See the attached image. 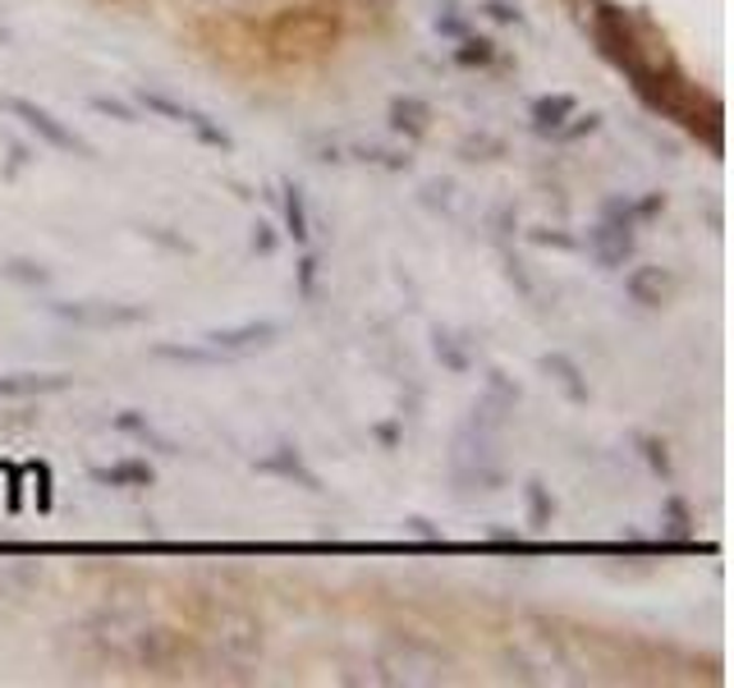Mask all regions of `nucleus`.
<instances>
[{
  "label": "nucleus",
  "instance_id": "9d476101",
  "mask_svg": "<svg viewBox=\"0 0 734 688\" xmlns=\"http://www.w3.org/2000/svg\"><path fill=\"white\" fill-rule=\"evenodd\" d=\"M88 477L96 482V487H120V492H143V487H152V482H156L147 459H115L106 468H92Z\"/></svg>",
  "mask_w": 734,
  "mask_h": 688
},
{
  "label": "nucleus",
  "instance_id": "473e14b6",
  "mask_svg": "<svg viewBox=\"0 0 734 688\" xmlns=\"http://www.w3.org/2000/svg\"><path fill=\"white\" fill-rule=\"evenodd\" d=\"M528 239L532 244H542V249H579V239H570V234H560V230H528Z\"/></svg>",
  "mask_w": 734,
  "mask_h": 688
},
{
  "label": "nucleus",
  "instance_id": "aec40b11",
  "mask_svg": "<svg viewBox=\"0 0 734 688\" xmlns=\"http://www.w3.org/2000/svg\"><path fill=\"white\" fill-rule=\"evenodd\" d=\"M523 496H528V524H532V533H547L551 519H555V500H551V492H547V482H542V477H528Z\"/></svg>",
  "mask_w": 734,
  "mask_h": 688
},
{
  "label": "nucleus",
  "instance_id": "0eeeda50",
  "mask_svg": "<svg viewBox=\"0 0 734 688\" xmlns=\"http://www.w3.org/2000/svg\"><path fill=\"white\" fill-rule=\"evenodd\" d=\"M74 386L70 372H0V399H32V395H64Z\"/></svg>",
  "mask_w": 734,
  "mask_h": 688
},
{
  "label": "nucleus",
  "instance_id": "a211bd4d",
  "mask_svg": "<svg viewBox=\"0 0 734 688\" xmlns=\"http://www.w3.org/2000/svg\"><path fill=\"white\" fill-rule=\"evenodd\" d=\"M661 537H671V542H689L693 537V509L684 496H665L661 505Z\"/></svg>",
  "mask_w": 734,
  "mask_h": 688
},
{
  "label": "nucleus",
  "instance_id": "f3484780",
  "mask_svg": "<svg viewBox=\"0 0 734 688\" xmlns=\"http://www.w3.org/2000/svg\"><path fill=\"white\" fill-rule=\"evenodd\" d=\"M184 129L197 138V143H203V148H216V152H235V138H230L207 111H193L188 107V115H184Z\"/></svg>",
  "mask_w": 734,
  "mask_h": 688
},
{
  "label": "nucleus",
  "instance_id": "e433bc0d",
  "mask_svg": "<svg viewBox=\"0 0 734 688\" xmlns=\"http://www.w3.org/2000/svg\"><path fill=\"white\" fill-rule=\"evenodd\" d=\"M38 509H51V468L38 464Z\"/></svg>",
  "mask_w": 734,
  "mask_h": 688
},
{
  "label": "nucleus",
  "instance_id": "393cba45",
  "mask_svg": "<svg viewBox=\"0 0 734 688\" xmlns=\"http://www.w3.org/2000/svg\"><path fill=\"white\" fill-rule=\"evenodd\" d=\"M597 129H602V115H597V111H588V115H570V120H564L560 129H555V143H579V138H592Z\"/></svg>",
  "mask_w": 734,
  "mask_h": 688
},
{
  "label": "nucleus",
  "instance_id": "2f4dec72",
  "mask_svg": "<svg viewBox=\"0 0 734 688\" xmlns=\"http://www.w3.org/2000/svg\"><path fill=\"white\" fill-rule=\"evenodd\" d=\"M276 244H281V239H276V225H272V221H257V225H253V253H257V257H272Z\"/></svg>",
  "mask_w": 734,
  "mask_h": 688
},
{
  "label": "nucleus",
  "instance_id": "72a5a7b5",
  "mask_svg": "<svg viewBox=\"0 0 734 688\" xmlns=\"http://www.w3.org/2000/svg\"><path fill=\"white\" fill-rule=\"evenodd\" d=\"M358 156H363V161H373V165H386V170H409V156L386 152V148H363Z\"/></svg>",
  "mask_w": 734,
  "mask_h": 688
},
{
  "label": "nucleus",
  "instance_id": "f704fd0d",
  "mask_svg": "<svg viewBox=\"0 0 734 688\" xmlns=\"http://www.w3.org/2000/svg\"><path fill=\"white\" fill-rule=\"evenodd\" d=\"M405 533L409 537H418V542H446V533L431 524V519H422V514H414V519H405Z\"/></svg>",
  "mask_w": 734,
  "mask_h": 688
},
{
  "label": "nucleus",
  "instance_id": "1a4fd4ad",
  "mask_svg": "<svg viewBox=\"0 0 734 688\" xmlns=\"http://www.w3.org/2000/svg\"><path fill=\"white\" fill-rule=\"evenodd\" d=\"M579 111V97L574 92H547V97H538L528 107V120H532V133L538 138H555V129L564 124Z\"/></svg>",
  "mask_w": 734,
  "mask_h": 688
},
{
  "label": "nucleus",
  "instance_id": "dca6fc26",
  "mask_svg": "<svg viewBox=\"0 0 734 688\" xmlns=\"http://www.w3.org/2000/svg\"><path fill=\"white\" fill-rule=\"evenodd\" d=\"M431 354H437V363H441L446 372H455V376H463V372L473 367V354L463 350V340H459L455 331H446V326L431 331Z\"/></svg>",
  "mask_w": 734,
  "mask_h": 688
},
{
  "label": "nucleus",
  "instance_id": "c9c22d12",
  "mask_svg": "<svg viewBox=\"0 0 734 688\" xmlns=\"http://www.w3.org/2000/svg\"><path fill=\"white\" fill-rule=\"evenodd\" d=\"M373 436L381 441V451H395V445H399V423H377Z\"/></svg>",
  "mask_w": 734,
  "mask_h": 688
},
{
  "label": "nucleus",
  "instance_id": "6ab92c4d",
  "mask_svg": "<svg viewBox=\"0 0 734 688\" xmlns=\"http://www.w3.org/2000/svg\"><path fill=\"white\" fill-rule=\"evenodd\" d=\"M450 60L459 69H487L496 60V42L491 38H478V32H463V38L455 42V51H450Z\"/></svg>",
  "mask_w": 734,
  "mask_h": 688
},
{
  "label": "nucleus",
  "instance_id": "423d86ee",
  "mask_svg": "<svg viewBox=\"0 0 734 688\" xmlns=\"http://www.w3.org/2000/svg\"><path fill=\"white\" fill-rule=\"evenodd\" d=\"M257 473H266V477H281V482H294V487H304V492H322V477H317V468H308V459L298 455V445H276L266 459H257L253 464Z\"/></svg>",
  "mask_w": 734,
  "mask_h": 688
},
{
  "label": "nucleus",
  "instance_id": "39448f33",
  "mask_svg": "<svg viewBox=\"0 0 734 688\" xmlns=\"http://www.w3.org/2000/svg\"><path fill=\"white\" fill-rule=\"evenodd\" d=\"M281 340V322L262 317V322H244V326H225V331H212L207 344L221 354V358H244V354H257L266 344Z\"/></svg>",
  "mask_w": 734,
  "mask_h": 688
},
{
  "label": "nucleus",
  "instance_id": "4be33fe9",
  "mask_svg": "<svg viewBox=\"0 0 734 688\" xmlns=\"http://www.w3.org/2000/svg\"><path fill=\"white\" fill-rule=\"evenodd\" d=\"M139 107L152 111V115H161V120H171V124H184V115H188L184 101L165 97V92H156V88H139Z\"/></svg>",
  "mask_w": 734,
  "mask_h": 688
},
{
  "label": "nucleus",
  "instance_id": "5701e85b",
  "mask_svg": "<svg viewBox=\"0 0 734 688\" xmlns=\"http://www.w3.org/2000/svg\"><path fill=\"white\" fill-rule=\"evenodd\" d=\"M459 156L463 161H496V156H506V143L500 138H491V133H469L459 143Z\"/></svg>",
  "mask_w": 734,
  "mask_h": 688
},
{
  "label": "nucleus",
  "instance_id": "4468645a",
  "mask_svg": "<svg viewBox=\"0 0 734 688\" xmlns=\"http://www.w3.org/2000/svg\"><path fill=\"white\" fill-rule=\"evenodd\" d=\"M152 358H161V363H184V367H216V363H225L212 344H152Z\"/></svg>",
  "mask_w": 734,
  "mask_h": 688
},
{
  "label": "nucleus",
  "instance_id": "b1692460",
  "mask_svg": "<svg viewBox=\"0 0 734 688\" xmlns=\"http://www.w3.org/2000/svg\"><path fill=\"white\" fill-rule=\"evenodd\" d=\"M639 455L648 459V468H652L661 482H671V477H675V464H671V455H665V441H656V436H639Z\"/></svg>",
  "mask_w": 734,
  "mask_h": 688
},
{
  "label": "nucleus",
  "instance_id": "412c9836",
  "mask_svg": "<svg viewBox=\"0 0 734 688\" xmlns=\"http://www.w3.org/2000/svg\"><path fill=\"white\" fill-rule=\"evenodd\" d=\"M0 281H14V285H28V290H38L51 281V271L42 262H28V257H10V262H0Z\"/></svg>",
  "mask_w": 734,
  "mask_h": 688
},
{
  "label": "nucleus",
  "instance_id": "f8f14e48",
  "mask_svg": "<svg viewBox=\"0 0 734 688\" xmlns=\"http://www.w3.org/2000/svg\"><path fill=\"white\" fill-rule=\"evenodd\" d=\"M542 372H547L551 382L564 391V399H570V404H588V399H592V391H588V376H583V367H579L570 354H560V350L542 354Z\"/></svg>",
  "mask_w": 734,
  "mask_h": 688
},
{
  "label": "nucleus",
  "instance_id": "f03ea898",
  "mask_svg": "<svg viewBox=\"0 0 734 688\" xmlns=\"http://www.w3.org/2000/svg\"><path fill=\"white\" fill-rule=\"evenodd\" d=\"M289 42L313 47V51L336 47V42H340V14H330V10H322V6L276 14V23H272V47L285 51Z\"/></svg>",
  "mask_w": 734,
  "mask_h": 688
},
{
  "label": "nucleus",
  "instance_id": "cd10ccee",
  "mask_svg": "<svg viewBox=\"0 0 734 688\" xmlns=\"http://www.w3.org/2000/svg\"><path fill=\"white\" fill-rule=\"evenodd\" d=\"M482 14L491 23H506V28H523L528 23V14L514 6V0H482Z\"/></svg>",
  "mask_w": 734,
  "mask_h": 688
},
{
  "label": "nucleus",
  "instance_id": "bb28decb",
  "mask_svg": "<svg viewBox=\"0 0 734 688\" xmlns=\"http://www.w3.org/2000/svg\"><path fill=\"white\" fill-rule=\"evenodd\" d=\"M437 32H441V38H450V42H459L463 32H473V28H469V14H463L455 0H446V6L437 10Z\"/></svg>",
  "mask_w": 734,
  "mask_h": 688
},
{
  "label": "nucleus",
  "instance_id": "7c9ffc66",
  "mask_svg": "<svg viewBox=\"0 0 734 688\" xmlns=\"http://www.w3.org/2000/svg\"><path fill=\"white\" fill-rule=\"evenodd\" d=\"M506 275H510V285H514L523 299H538V285L528 281V271H523V262H519L514 253H506Z\"/></svg>",
  "mask_w": 734,
  "mask_h": 688
},
{
  "label": "nucleus",
  "instance_id": "f257e3e1",
  "mask_svg": "<svg viewBox=\"0 0 734 688\" xmlns=\"http://www.w3.org/2000/svg\"><path fill=\"white\" fill-rule=\"evenodd\" d=\"M633 230H639V221L629 216V202L624 198H611L602 206V221L588 230V253L597 257V266L620 271L633 257Z\"/></svg>",
  "mask_w": 734,
  "mask_h": 688
},
{
  "label": "nucleus",
  "instance_id": "4c0bfd02",
  "mask_svg": "<svg viewBox=\"0 0 734 688\" xmlns=\"http://www.w3.org/2000/svg\"><path fill=\"white\" fill-rule=\"evenodd\" d=\"M6 42H10V28H6V23H0V47H6Z\"/></svg>",
  "mask_w": 734,
  "mask_h": 688
},
{
  "label": "nucleus",
  "instance_id": "ddd939ff",
  "mask_svg": "<svg viewBox=\"0 0 734 688\" xmlns=\"http://www.w3.org/2000/svg\"><path fill=\"white\" fill-rule=\"evenodd\" d=\"M281 202H285V230L294 234V244H308L313 221H308V198H304V189H298L294 180H285V184H281Z\"/></svg>",
  "mask_w": 734,
  "mask_h": 688
},
{
  "label": "nucleus",
  "instance_id": "20e7f679",
  "mask_svg": "<svg viewBox=\"0 0 734 688\" xmlns=\"http://www.w3.org/2000/svg\"><path fill=\"white\" fill-rule=\"evenodd\" d=\"M51 313L60 322H74V326H139V322H147V307H139V303H51Z\"/></svg>",
  "mask_w": 734,
  "mask_h": 688
},
{
  "label": "nucleus",
  "instance_id": "a878e982",
  "mask_svg": "<svg viewBox=\"0 0 734 688\" xmlns=\"http://www.w3.org/2000/svg\"><path fill=\"white\" fill-rule=\"evenodd\" d=\"M298 299L304 303H317V294H322V257L317 253H308L304 262H298Z\"/></svg>",
  "mask_w": 734,
  "mask_h": 688
},
{
  "label": "nucleus",
  "instance_id": "6e6552de",
  "mask_svg": "<svg viewBox=\"0 0 734 688\" xmlns=\"http://www.w3.org/2000/svg\"><path fill=\"white\" fill-rule=\"evenodd\" d=\"M624 294L639 303V307H661L665 299L675 294V275L661 271V266H633L624 275Z\"/></svg>",
  "mask_w": 734,
  "mask_h": 688
},
{
  "label": "nucleus",
  "instance_id": "9b49d317",
  "mask_svg": "<svg viewBox=\"0 0 734 688\" xmlns=\"http://www.w3.org/2000/svg\"><path fill=\"white\" fill-rule=\"evenodd\" d=\"M386 120H390V133H399V138H422V133L431 129V101L405 92V97L390 101Z\"/></svg>",
  "mask_w": 734,
  "mask_h": 688
},
{
  "label": "nucleus",
  "instance_id": "2eb2a0df",
  "mask_svg": "<svg viewBox=\"0 0 734 688\" xmlns=\"http://www.w3.org/2000/svg\"><path fill=\"white\" fill-rule=\"evenodd\" d=\"M115 432H124V436H139V441H152L161 455H180V445L171 441V436H161L152 423H147V413H139V408H124V413H115V423H111Z\"/></svg>",
  "mask_w": 734,
  "mask_h": 688
},
{
  "label": "nucleus",
  "instance_id": "7ed1b4c3",
  "mask_svg": "<svg viewBox=\"0 0 734 688\" xmlns=\"http://www.w3.org/2000/svg\"><path fill=\"white\" fill-rule=\"evenodd\" d=\"M6 111H10L28 133H38L47 148H55V152H74V156H92V148L83 143V138H79L70 124H60L47 107H38V101H28V97H6Z\"/></svg>",
  "mask_w": 734,
  "mask_h": 688
},
{
  "label": "nucleus",
  "instance_id": "c85d7f7f",
  "mask_svg": "<svg viewBox=\"0 0 734 688\" xmlns=\"http://www.w3.org/2000/svg\"><path fill=\"white\" fill-rule=\"evenodd\" d=\"M661 212H665V193H643L639 202H629V216L639 221V225H643V221H656Z\"/></svg>",
  "mask_w": 734,
  "mask_h": 688
},
{
  "label": "nucleus",
  "instance_id": "c756f323",
  "mask_svg": "<svg viewBox=\"0 0 734 688\" xmlns=\"http://www.w3.org/2000/svg\"><path fill=\"white\" fill-rule=\"evenodd\" d=\"M92 111H102V115H111V120H120V124H133V120H139L129 101H115V97H92Z\"/></svg>",
  "mask_w": 734,
  "mask_h": 688
}]
</instances>
